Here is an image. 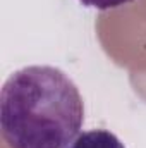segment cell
Returning <instances> with one entry per match:
<instances>
[{"instance_id": "2", "label": "cell", "mask_w": 146, "mask_h": 148, "mask_svg": "<svg viewBox=\"0 0 146 148\" xmlns=\"http://www.w3.org/2000/svg\"><path fill=\"white\" fill-rule=\"evenodd\" d=\"M69 148H126L124 143L107 129H91L77 134Z\"/></svg>"}, {"instance_id": "3", "label": "cell", "mask_w": 146, "mask_h": 148, "mask_svg": "<svg viewBox=\"0 0 146 148\" xmlns=\"http://www.w3.org/2000/svg\"><path fill=\"white\" fill-rule=\"evenodd\" d=\"M83 5L86 7H95L98 10H108V9H117V7H122L132 0H79Z\"/></svg>"}, {"instance_id": "1", "label": "cell", "mask_w": 146, "mask_h": 148, "mask_svg": "<svg viewBox=\"0 0 146 148\" xmlns=\"http://www.w3.org/2000/svg\"><path fill=\"white\" fill-rule=\"evenodd\" d=\"M83 122V97L57 67H23L2 86L0 127L9 148H67Z\"/></svg>"}]
</instances>
